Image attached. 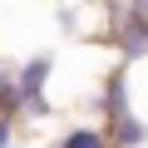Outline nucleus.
<instances>
[{"instance_id": "f257e3e1", "label": "nucleus", "mask_w": 148, "mask_h": 148, "mask_svg": "<svg viewBox=\"0 0 148 148\" xmlns=\"http://www.w3.org/2000/svg\"><path fill=\"white\" fill-rule=\"evenodd\" d=\"M109 138H114V148H143L148 143V123L133 109H123L119 119H109Z\"/></svg>"}, {"instance_id": "f03ea898", "label": "nucleus", "mask_w": 148, "mask_h": 148, "mask_svg": "<svg viewBox=\"0 0 148 148\" xmlns=\"http://www.w3.org/2000/svg\"><path fill=\"white\" fill-rule=\"evenodd\" d=\"M59 148H114V138L104 123H74V128H64Z\"/></svg>"}, {"instance_id": "7ed1b4c3", "label": "nucleus", "mask_w": 148, "mask_h": 148, "mask_svg": "<svg viewBox=\"0 0 148 148\" xmlns=\"http://www.w3.org/2000/svg\"><path fill=\"white\" fill-rule=\"evenodd\" d=\"M5 84H10V74H5V64H0V94H5Z\"/></svg>"}, {"instance_id": "20e7f679", "label": "nucleus", "mask_w": 148, "mask_h": 148, "mask_svg": "<svg viewBox=\"0 0 148 148\" xmlns=\"http://www.w3.org/2000/svg\"><path fill=\"white\" fill-rule=\"evenodd\" d=\"M0 148H20V143H15V138H10V143H0Z\"/></svg>"}]
</instances>
